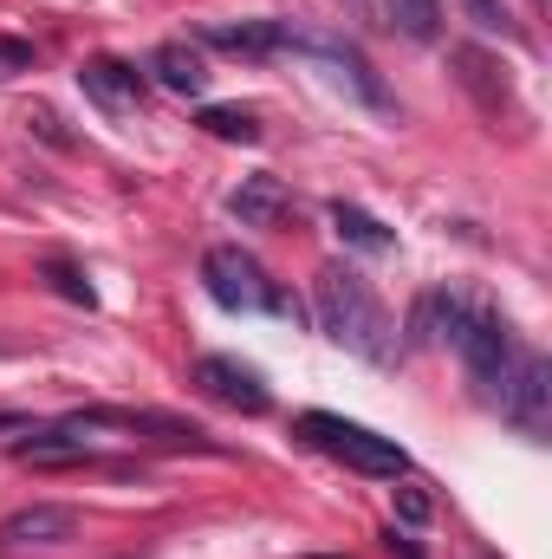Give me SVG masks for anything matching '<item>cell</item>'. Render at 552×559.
<instances>
[{
  "mask_svg": "<svg viewBox=\"0 0 552 559\" xmlns=\"http://www.w3.org/2000/svg\"><path fill=\"white\" fill-rule=\"evenodd\" d=\"M202 39L208 46H221V52H241V59H267V52H279V20H208L202 26Z\"/></svg>",
  "mask_w": 552,
  "mask_h": 559,
  "instance_id": "cell-11",
  "label": "cell"
},
{
  "mask_svg": "<svg viewBox=\"0 0 552 559\" xmlns=\"http://www.w3.org/2000/svg\"><path fill=\"white\" fill-rule=\"evenodd\" d=\"M26 124H39V138H46V143H72L65 131H59V118H52V111H33Z\"/></svg>",
  "mask_w": 552,
  "mask_h": 559,
  "instance_id": "cell-20",
  "label": "cell"
},
{
  "mask_svg": "<svg viewBox=\"0 0 552 559\" xmlns=\"http://www.w3.org/2000/svg\"><path fill=\"white\" fill-rule=\"evenodd\" d=\"M391 26H404L410 39H435L442 33V0H391Z\"/></svg>",
  "mask_w": 552,
  "mask_h": 559,
  "instance_id": "cell-14",
  "label": "cell"
},
{
  "mask_svg": "<svg viewBox=\"0 0 552 559\" xmlns=\"http://www.w3.org/2000/svg\"><path fill=\"white\" fill-rule=\"evenodd\" d=\"M494 411L514 423L520 436L547 442V429H552V365H547V352H533V345H514V365H507V378H501V397H494Z\"/></svg>",
  "mask_w": 552,
  "mask_h": 559,
  "instance_id": "cell-4",
  "label": "cell"
},
{
  "mask_svg": "<svg viewBox=\"0 0 552 559\" xmlns=\"http://www.w3.org/2000/svg\"><path fill=\"white\" fill-rule=\"evenodd\" d=\"M397 521H410V527L429 521V495L422 488H397Z\"/></svg>",
  "mask_w": 552,
  "mask_h": 559,
  "instance_id": "cell-17",
  "label": "cell"
},
{
  "mask_svg": "<svg viewBox=\"0 0 552 559\" xmlns=\"http://www.w3.org/2000/svg\"><path fill=\"white\" fill-rule=\"evenodd\" d=\"M202 286H208V299L228 306V312H279V319H305V306H299L279 280H267V267H261L248 248H235V241H221V248L202 254Z\"/></svg>",
  "mask_w": 552,
  "mask_h": 559,
  "instance_id": "cell-2",
  "label": "cell"
},
{
  "mask_svg": "<svg viewBox=\"0 0 552 559\" xmlns=\"http://www.w3.org/2000/svg\"><path fill=\"white\" fill-rule=\"evenodd\" d=\"M189 384H202V397H215V404H228V411H241V417H267V384H261V371L241 365V358L208 352V358L189 365Z\"/></svg>",
  "mask_w": 552,
  "mask_h": 559,
  "instance_id": "cell-7",
  "label": "cell"
},
{
  "mask_svg": "<svg viewBox=\"0 0 552 559\" xmlns=\"http://www.w3.org/2000/svg\"><path fill=\"white\" fill-rule=\"evenodd\" d=\"M384 547H391V554H404V559H422V547H416V540H404V534H397V527H391V534H384Z\"/></svg>",
  "mask_w": 552,
  "mask_h": 559,
  "instance_id": "cell-21",
  "label": "cell"
},
{
  "mask_svg": "<svg viewBox=\"0 0 552 559\" xmlns=\"http://www.w3.org/2000/svg\"><path fill=\"white\" fill-rule=\"evenodd\" d=\"M39 274L52 280V293H59V299H72V306H98V293H92V280L79 274L72 261H46Z\"/></svg>",
  "mask_w": 552,
  "mask_h": 559,
  "instance_id": "cell-15",
  "label": "cell"
},
{
  "mask_svg": "<svg viewBox=\"0 0 552 559\" xmlns=\"http://www.w3.org/2000/svg\"><path fill=\"white\" fill-rule=\"evenodd\" d=\"M202 131L221 143H261V118L248 105H202Z\"/></svg>",
  "mask_w": 552,
  "mask_h": 559,
  "instance_id": "cell-13",
  "label": "cell"
},
{
  "mask_svg": "<svg viewBox=\"0 0 552 559\" xmlns=\"http://www.w3.org/2000/svg\"><path fill=\"white\" fill-rule=\"evenodd\" d=\"M332 228H338V241L358 248V254H391V248H397V235H391L371 209H358V202H332Z\"/></svg>",
  "mask_w": 552,
  "mask_h": 559,
  "instance_id": "cell-12",
  "label": "cell"
},
{
  "mask_svg": "<svg viewBox=\"0 0 552 559\" xmlns=\"http://www.w3.org/2000/svg\"><path fill=\"white\" fill-rule=\"evenodd\" d=\"M286 209H292V195H286L279 176H248V182L228 195V215H235L241 228H279Z\"/></svg>",
  "mask_w": 552,
  "mask_h": 559,
  "instance_id": "cell-10",
  "label": "cell"
},
{
  "mask_svg": "<svg viewBox=\"0 0 552 559\" xmlns=\"http://www.w3.org/2000/svg\"><path fill=\"white\" fill-rule=\"evenodd\" d=\"M279 52H305V59H319V66H332L364 105H384V85H377V72H371V59L351 46V39H338V33H312V26H292V20H279Z\"/></svg>",
  "mask_w": 552,
  "mask_h": 559,
  "instance_id": "cell-5",
  "label": "cell"
},
{
  "mask_svg": "<svg viewBox=\"0 0 552 559\" xmlns=\"http://www.w3.org/2000/svg\"><path fill=\"white\" fill-rule=\"evenodd\" d=\"M79 540V508H65V501H33V508H20V514H7L0 521V554H59V547H72Z\"/></svg>",
  "mask_w": 552,
  "mask_h": 559,
  "instance_id": "cell-6",
  "label": "cell"
},
{
  "mask_svg": "<svg viewBox=\"0 0 552 559\" xmlns=\"http://www.w3.org/2000/svg\"><path fill=\"white\" fill-rule=\"evenodd\" d=\"M79 85H85V98H92L98 111H111V118H137L143 111V72L124 66V59H85V66H79Z\"/></svg>",
  "mask_w": 552,
  "mask_h": 559,
  "instance_id": "cell-8",
  "label": "cell"
},
{
  "mask_svg": "<svg viewBox=\"0 0 552 559\" xmlns=\"http://www.w3.org/2000/svg\"><path fill=\"white\" fill-rule=\"evenodd\" d=\"M338 7H351V13L371 20V26H391V0H338Z\"/></svg>",
  "mask_w": 552,
  "mask_h": 559,
  "instance_id": "cell-19",
  "label": "cell"
},
{
  "mask_svg": "<svg viewBox=\"0 0 552 559\" xmlns=\"http://www.w3.org/2000/svg\"><path fill=\"white\" fill-rule=\"evenodd\" d=\"M33 66V46L26 39H0V79H13V72H26Z\"/></svg>",
  "mask_w": 552,
  "mask_h": 559,
  "instance_id": "cell-18",
  "label": "cell"
},
{
  "mask_svg": "<svg viewBox=\"0 0 552 559\" xmlns=\"http://www.w3.org/2000/svg\"><path fill=\"white\" fill-rule=\"evenodd\" d=\"M299 436H305L312 449L338 455V462H345V468H358V475H377V481L410 475V455L397 449V436H377V429L345 423V417H332V411H305V417H299Z\"/></svg>",
  "mask_w": 552,
  "mask_h": 559,
  "instance_id": "cell-3",
  "label": "cell"
},
{
  "mask_svg": "<svg viewBox=\"0 0 552 559\" xmlns=\"http://www.w3.org/2000/svg\"><path fill=\"white\" fill-rule=\"evenodd\" d=\"M312 319H319L325 338H338L345 352H358L371 365H391V352H397L391 312L377 306V293L364 280L351 274V267H338V261L319 267V280H312Z\"/></svg>",
  "mask_w": 552,
  "mask_h": 559,
  "instance_id": "cell-1",
  "label": "cell"
},
{
  "mask_svg": "<svg viewBox=\"0 0 552 559\" xmlns=\"http://www.w3.org/2000/svg\"><path fill=\"white\" fill-rule=\"evenodd\" d=\"M468 7V20L481 26V33H507V7L501 0H461Z\"/></svg>",
  "mask_w": 552,
  "mask_h": 559,
  "instance_id": "cell-16",
  "label": "cell"
},
{
  "mask_svg": "<svg viewBox=\"0 0 552 559\" xmlns=\"http://www.w3.org/2000/svg\"><path fill=\"white\" fill-rule=\"evenodd\" d=\"M149 72H156V85L176 92V98H202V92H208V66H202V52H195L189 39H163V46L149 52Z\"/></svg>",
  "mask_w": 552,
  "mask_h": 559,
  "instance_id": "cell-9",
  "label": "cell"
}]
</instances>
